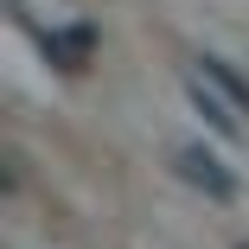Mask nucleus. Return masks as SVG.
<instances>
[{
  "mask_svg": "<svg viewBox=\"0 0 249 249\" xmlns=\"http://www.w3.org/2000/svg\"><path fill=\"white\" fill-rule=\"evenodd\" d=\"M179 173L205 192V198H217V205H230V198H236V173H230L217 154H205V147H179Z\"/></svg>",
  "mask_w": 249,
  "mask_h": 249,
  "instance_id": "obj_1",
  "label": "nucleus"
},
{
  "mask_svg": "<svg viewBox=\"0 0 249 249\" xmlns=\"http://www.w3.org/2000/svg\"><path fill=\"white\" fill-rule=\"evenodd\" d=\"M185 96H192V109L205 115V122H211V128H217L224 141H236V134H243V122H236L243 109L230 103V96H224V89H217L211 77H185Z\"/></svg>",
  "mask_w": 249,
  "mask_h": 249,
  "instance_id": "obj_2",
  "label": "nucleus"
},
{
  "mask_svg": "<svg viewBox=\"0 0 249 249\" xmlns=\"http://www.w3.org/2000/svg\"><path fill=\"white\" fill-rule=\"evenodd\" d=\"M45 58H52L58 71H89V58H96V38H89L83 26H71V32H45Z\"/></svg>",
  "mask_w": 249,
  "mask_h": 249,
  "instance_id": "obj_3",
  "label": "nucleus"
},
{
  "mask_svg": "<svg viewBox=\"0 0 249 249\" xmlns=\"http://www.w3.org/2000/svg\"><path fill=\"white\" fill-rule=\"evenodd\" d=\"M198 64H205V77H211V83H217V89L230 96V103H236V109L249 115V77H243L236 64H224V58H211V52H205V58H198Z\"/></svg>",
  "mask_w": 249,
  "mask_h": 249,
  "instance_id": "obj_4",
  "label": "nucleus"
},
{
  "mask_svg": "<svg viewBox=\"0 0 249 249\" xmlns=\"http://www.w3.org/2000/svg\"><path fill=\"white\" fill-rule=\"evenodd\" d=\"M236 249H249V243H236Z\"/></svg>",
  "mask_w": 249,
  "mask_h": 249,
  "instance_id": "obj_5",
  "label": "nucleus"
}]
</instances>
